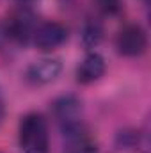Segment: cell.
Wrapping results in <instances>:
<instances>
[{"mask_svg":"<svg viewBox=\"0 0 151 153\" xmlns=\"http://www.w3.org/2000/svg\"><path fill=\"white\" fill-rule=\"evenodd\" d=\"M98 9H101L103 13L107 14H114L119 11V5H121V0H94Z\"/></svg>","mask_w":151,"mask_h":153,"instance_id":"9","label":"cell"},{"mask_svg":"<svg viewBox=\"0 0 151 153\" xmlns=\"http://www.w3.org/2000/svg\"><path fill=\"white\" fill-rule=\"evenodd\" d=\"M101 36H103V29H101L100 23L91 22V23L85 25V29H84V43L85 45H89V46L98 45L101 41Z\"/></svg>","mask_w":151,"mask_h":153,"instance_id":"8","label":"cell"},{"mask_svg":"<svg viewBox=\"0 0 151 153\" xmlns=\"http://www.w3.org/2000/svg\"><path fill=\"white\" fill-rule=\"evenodd\" d=\"M70 153H94V152L91 150V146H87V144H84V143H82L76 150H71Z\"/></svg>","mask_w":151,"mask_h":153,"instance_id":"10","label":"cell"},{"mask_svg":"<svg viewBox=\"0 0 151 153\" xmlns=\"http://www.w3.org/2000/svg\"><path fill=\"white\" fill-rule=\"evenodd\" d=\"M2 117H4V105H2V102H0V121H2Z\"/></svg>","mask_w":151,"mask_h":153,"instance_id":"11","label":"cell"},{"mask_svg":"<svg viewBox=\"0 0 151 153\" xmlns=\"http://www.w3.org/2000/svg\"><path fill=\"white\" fill-rule=\"evenodd\" d=\"M148 46V36L141 25H128L117 36V50L121 55L137 57L144 53Z\"/></svg>","mask_w":151,"mask_h":153,"instance_id":"3","label":"cell"},{"mask_svg":"<svg viewBox=\"0 0 151 153\" xmlns=\"http://www.w3.org/2000/svg\"><path fill=\"white\" fill-rule=\"evenodd\" d=\"M20 148L23 153H50V135L44 117L30 112L20 121Z\"/></svg>","mask_w":151,"mask_h":153,"instance_id":"1","label":"cell"},{"mask_svg":"<svg viewBox=\"0 0 151 153\" xmlns=\"http://www.w3.org/2000/svg\"><path fill=\"white\" fill-rule=\"evenodd\" d=\"M7 36L20 43H25L27 39L34 34V14L27 9H20L14 14L9 16L5 25Z\"/></svg>","mask_w":151,"mask_h":153,"instance_id":"5","label":"cell"},{"mask_svg":"<svg viewBox=\"0 0 151 153\" xmlns=\"http://www.w3.org/2000/svg\"><path fill=\"white\" fill-rule=\"evenodd\" d=\"M20 2H30V0H20Z\"/></svg>","mask_w":151,"mask_h":153,"instance_id":"12","label":"cell"},{"mask_svg":"<svg viewBox=\"0 0 151 153\" xmlns=\"http://www.w3.org/2000/svg\"><path fill=\"white\" fill-rule=\"evenodd\" d=\"M105 59L100 53H89L76 70V80L80 84H91L105 73Z\"/></svg>","mask_w":151,"mask_h":153,"instance_id":"7","label":"cell"},{"mask_svg":"<svg viewBox=\"0 0 151 153\" xmlns=\"http://www.w3.org/2000/svg\"><path fill=\"white\" fill-rule=\"evenodd\" d=\"M80 100L68 94V96H61L59 100L53 102V114L55 117L61 121L62 128H70V126H75L80 125L78 123V117H80Z\"/></svg>","mask_w":151,"mask_h":153,"instance_id":"6","label":"cell"},{"mask_svg":"<svg viewBox=\"0 0 151 153\" xmlns=\"http://www.w3.org/2000/svg\"><path fill=\"white\" fill-rule=\"evenodd\" d=\"M61 71H62V62L59 59H52V57L39 59L27 68V80L36 85H44L57 80Z\"/></svg>","mask_w":151,"mask_h":153,"instance_id":"4","label":"cell"},{"mask_svg":"<svg viewBox=\"0 0 151 153\" xmlns=\"http://www.w3.org/2000/svg\"><path fill=\"white\" fill-rule=\"evenodd\" d=\"M32 39L39 50L48 52V50L61 46L68 39V29L59 22H44L34 29Z\"/></svg>","mask_w":151,"mask_h":153,"instance_id":"2","label":"cell"}]
</instances>
